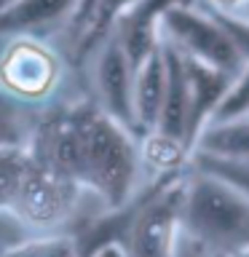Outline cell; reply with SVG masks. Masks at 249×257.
Instances as JSON below:
<instances>
[{
  "label": "cell",
  "instance_id": "obj_1",
  "mask_svg": "<svg viewBox=\"0 0 249 257\" xmlns=\"http://www.w3.org/2000/svg\"><path fill=\"white\" fill-rule=\"evenodd\" d=\"M27 153L80 182L107 212L126 206L140 193L145 172L140 140L88 94L40 110Z\"/></svg>",
  "mask_w": 249,
  "mask_h": 257
},
{
  "label": "cell",
  "instance_id": "obj_2",
  "mask_svg": "<svg viewBox=\"0 0 249 257\" xmlns=\"http://www.w3.org/2000/svg\"><path fill=\"white\" fill-rule=\"evenodd\" d=\"M0 86L35 110L86 94L83 70L75 67L62 40L35 35L0 40Z\"/></svg>",
  "mask_w": 249,
  "mask_h": 257
},
{
  "label": "cell",
  "instance_id": "obj_3",
  "mask_svg": "<svg viewBox=\"0 0 249 257\" xmlns=\"http://www.w3.org/2000/svg\"><path fill=\"white\" fill-rule=\"evenodd\" d=\"M182 236L212 257H230L249 246V198L220 177L185 169Z\"/></svg>",
  "mask_w": 249,
  "mask_h": 257
},
{
  "label": "cell",
  "instance_id": "obj_4",
  "mask_svg": "<svg viewBox=\"0 0 249 257\" xmlns=\"http://www.w3.org/2000/svg\"><path fill=\"white\" fill-rule=\"evenodd\" d=\"M27 233H72L83 230L94 217L107 209L83 185L56 169L30 158L8 206Z\"/></svg>",
  "mask_w": 249,
  "mask_h": 257
},
{
  "label": "cell",
  "instance_id": "obj_5",
  "mask_svg": "<svg viewBox=\"0 0 249 257\" xmlns=\"http://www.w3.org/2000/svg\"><path fill=\"white\" fill-rule=\"evenodd\" d=\"M185 169L174 174L156 177L148 188L140 190L126 206L115 209L118 233L115 241L123 257H174L177 238L182 233Z\"/></svg>",
  "mask_w": 249,
  "mask_h": 257
},
{
  "label": "cell",
  "instance_id": "obj_6",
  "mask_svg": "<svg viewBox=\"0 0 249 257\" xmlns=\"http://www.w3.org/2000/svg\"><path fill=\"white\" fill-rule=\"evenodd\" d=\"M161 40L174 46L180 54L196 62L220 67L230 75L244 67V56L233 43L230 32L209 8L190 3H177L161 19Z\"/></svg>",
  "mask_w": 249,
  "mask_h": 257
},
{
  "label": "cell",
  "instance_id": "obj_7",
  "mask_svg": "<svg viewBox=\"0 0 249 257\" xmlns=\"http://www.w3.org/2000/svg\"><path fill=\"white\" fill-rule=\"evenodd\" d=\"M80 70H83L86 94L91 96L110 118H115L118 123H123L129 132L134 134V110H132L134 64L126 56L123 46L118 43V38L110 32V35L86 56V62Z\"/></svg>",
  "mask_w": 249,
  "mask_h": 257
},
{
  "label": "cell",
  "instance_id": "obj_8",
  "mask_svg": "<svg viewBox=\"0 0 249 257\" xmlns=\"http://www.w3.org/2000/svg\"><path fill=\"white\" fill-rule=\"evenodd\" d=\"M80 0H16L0 14V40L14 35H35L64 40Z\"/></svg>",
  "mask_w": 249,
  "mask_h": 257
},
{
  "label": "cell",
  "instance_id": "obj_9",
  "mask_svg": "<svg viewBox=\"0 0 249 257\" xmlns=\"http://www.w3.org/2000/svg\"><path fill=\"white\" fill-rule=\"evenodd\" d=\"M190 3V0H137V3L118 16L112 24V35L123 46L126 56L137 67L150 51H156L161 43V19L172 6Z\"/></svg>",
  "mask_w": 249,
  "mask_h": 257
},
{
  "label": "cell",
  "instance_id": "obj_10",
  "mask_svg": "<svg viewBox=\"0 0 249 257\" xmlns=\"http://www.w3.org/2000/svg\"><path fill=\"white\" fill-rule=\"evenodd\" d=\"M164 88H166V62H164V48L158 43L156 51H150L134 67L132 110H134L137 140H145L156 128L158 115H161V104H164Z\"/></svg>",
  "mask_w": 249,
  "mask_h": 257
},
{
  "label": "cell",
  "instance_id": "obj_11",
  "mask_svg": "<svg viewBox=\"0 0 249 257\" xmlns=\"http://www.w3.org/2000/svg\"><path fill=\"white\" fill-rule=\"evenodd\" d=\"M182 64H185L188 99H190V123H188L190 126V142H196V137L204 132V126L214 118V112L220 107V102H222L225 91H228L233 75L220 70V67H212V64L196 62L185 54H182Z\"/></svg>",
  "mask_w": 249,
  "mask_h": 257
},
{
  "label": "cell",
  "instance_id": "obj_12",
  "mask_svg": "<svg viewBox=\"0 0 249 257\" xmlns=\"http://www.w3.org/2000/svg\"><path fill=\"white\" fill-rule=\"evenodd\" d=\"M193 153L249 164V115L204 126V132L193 142Z\"/></svg>",
  "mask_w": 249,
  "mask_h": 257
},
{
  "label": "cell",
  "instance_id": "obj_13",
  "mask_svg": "<svg viewBox=\"0 0 249 257\" xmlns=\"http://www.w3.org/2000/svg\"><path fill=\"white\" fill-rule=\"evenodd\" d=\"M134 3L137 0H96V6H94L91 16H88L83 32H80V38L75 40V46H72V62H75L78 67H83L86 56L110 35V30H112V24L118 22V16L123 11H129Z\"/></svg>",
  "mask_w": 249,
  "mask_h": 257
},
{
  "label": "cell",
  "instance_id": "obj_14",
  "mask_svg": "<svg viewBox=\"0 0 249 257\" xmlns=\"http://www.w3.org/2000/svg\"><path fill=\"white\" fill-rule=\"evenodd\" d=\"M40 110L19 102L0 86V148H27Z\"/></svg>",
  "mask_w": 249,
  "mask_h": 257
},
{
  "label": "cell",
  "instance_id": "obj_15",
  "mask_svg": "<svg viewBox=\"0 0 249 257\" xmlns=\"http://www.w3.org/2000/svg\"><path fill=\"white\" fill-rule=\"evenodd\" d=\"M0 257H80V249L72 233H30L6 246Z\"/></svg>",
  "mask_w": 249,
  "mask_h": 257
},
{
  "label": "cell",
  "instance_id": "obj_16",
  "mask_svg": "<svg viewBox=\"0 0 249 257\" xmlns=\"http://www.w3.org/2000/svg\"><path fill=\"white\" fill-rule=\"evenodd\" d=\"M190 169H198V172L214 174L220 177L222 182L233 185L241 196L249 198V164H241V161H225V158H212V156H201V153H190L188 158Z\"/></svg>",
  "mask_w": 249,
  "mask_h": 257
},
{
  "label": "cell",
  "instance_id": "obj_17",
  "mask_svg": "<svg viewBox=\"0 0 249 257\" xmlns=\"http://www.w3.org/2000/svg\"><path fill=\"white\" fill-rule=\"evenodd\" d=\"M238 115H249V62H244V67L233 75L228 91H225L220 107H217L214 118L209 120V123L230 120V118H238Z\"/></svg>",
  "mask_w": 249,
  "mask_h": 257
},
{
  "label": "cell",
  "instance_id": "obj_18",
  "mask_svg": "<svg viewBox=\"0 0 249 257\" xmlns=\"http://www.w3.org/2000/svg\"><path fill=\"white\" fill-rule=\"evenodd\" d=\"M27 166V148H0V209H8Z\"/></svg>",
  "mask_w": 249,
  "mask_h": 257
},
{
  "label": "cell",
  "instance_id": "obj_19",
  "mask_svg": "<svg viewBox=\"0 0 249 257\" xmlns=\"http://www.w3.org/2000/svg\"><path fill=\"white\" fill-rule=\"evenodd\" d=\"M217 19H220L225 24V30L230 32L233 43H236V48L241 51V56H244V62H249V22L238 19V16H230V14H217Z\"/></svg>",
  "mask_w": 249,
  "mask_h": 257
},
{
  "label": "cell",
  "instance_id": "obj_20",
  "mask_svg": "<svg viewBox=\"0 0 249 257\" xmlns=\"http://www.w3.org/2000/svg\"><path fill=\"white\" fill-rule=\"evenodd\" d=\"M24 236H30L27 228H24L8 209H0V252H3L6 246L16 244V241H22Z\"/></svg>",
  "mask_w": 249,
  "mask_h": 257
},
{
  "label": "cell",
  "instance_id": "obj_21",
  "mask_svg": "<svg viewBox=\"0 0 249 257\" xmlns=\"http://www.w3.org/2000/svg\"><path fill=\"white\" fill-rule=\"evenodd\" d=\"M94 6H96V0H80V8H78L75 19H72L67 35H64V40H62V46L67 48L70 56H72V46H75V40L80 38V32H83L86 22H88V16H91V11H94ZM75 67H78V64H75Z\"/></svg>",
  "mask_w": 249,
  "mask_h": 257
},
{
  "label": "cell",
  "instance_id": "obj_22",
  "mask_svg": "<svg viewBox=\"0 0 249 257\" xmlns=\"http://www.w3.org/2000/svg\"><path fill=\"white\" fill-rule=\"evenodd\" d=\"M196 3L209 8V11H214V14H236L246 0H196Z\"/></svg>",
  "mask_w": 249,
  "mask_h": 257
},
{
  "label": "cell",
  "instance_id": "obj_23",
  "mask_svg": "<svg viewBox=\"0 0 249 257\" xmlns=\"http://www.w3.org/2000/svg\"><path fill=\"white\" fill-rule=\"evenodd\" d=\"M80 257H123V252H120L118 241H107V244L94 246L91 252H86V254H80Z\"/></svg>",
  "mask_w": 249,
  "mask_h": 257
},
{
  "label": "cell",
  "instance_id": "obj_24",
  "mask_svg": "<svg viewBox=\"0 0 249 257\" xmlns=\"http://www.w3.org/2000/svg\"><path fill=\"white\" fill-rule=\"evenodd\" d=\"M230 16H238V19H244V22H249V0H246V3H244V6L238 8L236 14H230Z\"/></svg>",
  "mask_w": 249,
  "mask_h": 257
},
{
  "label": "cell",
  "instance_id": "obj_25",
  "mask_svg": "<svg viewBox=\"0 0 249 257\" xmlns=\"http://www.w3.org/2000/svg\"><path fill=\"white\" fill-rule=\"evenodd\" d=\"M16 3V0H0V14H3V11H8V8H11Z\"/></svg>",
  "mask_w": 249,
  "mask_h": 257
},
{
  "label": "cell",
  "instance_id": "obj_26",
  "mask_svg": "<svg viewBox=\"0 0 249 257\" xmlns=\"http://www.w3.org/2000/svg\"><path fill=\"white\" fill-rule=\"evenodd\" d=\"M230 257H249V246L241 249V252H236V254H230Z\"/></svg>",
  "mask_w": 249,
  "mask_h": 257
}]
</instances>
